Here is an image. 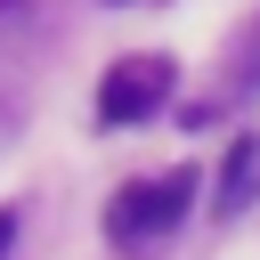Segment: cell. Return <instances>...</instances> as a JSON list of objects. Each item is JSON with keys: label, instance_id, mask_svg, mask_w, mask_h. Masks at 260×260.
<instances>
[{"label": "cell", "instance_id": "cell-1", "mask_svg": "<svg viewBox=\"0 0 260 260\" xmlns=\"http://www.w3.org/2000/svg\"><path fill=\"white\" fill-rule=\"evenodd\" d=\"M187 195H195V171H171V179H146V187H122V195H114V211H106V236H114V244H146V236L179 228Z\"/></svg>", "mask_w": 260, "mask_h": 260}, {"label": "cell", "instance_id": "cell-2", "mask_svg": "<svg viewBox=\"0 0 260 260\" xmlns=\"http://www.w3.org/2000/svg\"><path fill=\"white\" fill-rule=\"evenodd\" d=\"M162 98H171V65H162V57H122V65L98 81V122H106V130H130V122H146Z\"/></svg>", "mask_w": 260, "mask_h": 260}, {"label": "cell", "instance_id": "cell-4", "mask_svg": "<svg viewBox=\"0 0 260 260\" xmlns=\"http://www.w3.org/2000/svg\"><path fill=\"white\" fill-rule=\"evenodd\" d=\"M228 89H260V24L244 32V49H236V73H228Z\"/></svg>", "mask_w": 260, "mask_h": 260}, {"label": "cell", "instance_id": "cell-7", "mask_svg": "<svg viewBox=\"0 0 260 260\" xmlns=\"http://www.w3.org/2000/svg\"><path fill=\"white\" fill-rule=\"evenodd\" d=\"M114 8H130V0H114Z\"/></svg>", "mask_w": 260, "mask_h": 260}, {"label": "cell", "instance_id": "cell-6", "mask_svg": "<svg viewBox=\"0 0 260 260\" xmlns=\"http://www.w3.org/2000/svg\"><path fill=\"white\" fill-rule=\"evenodd\" d=\"M0 146H8V106H0Z\"/></svg>", "mask_w": 260, "mask_h": 260}, {"label": "cell", "instance_id": "cell-5", "mask_svg": "<svg viewBox=\"0 0 260 260\" xmlns=\"http://www.w3.org/2000/svg\"><path fill=\"white\" fill-rule=\"evenodd\" d=\"M8 244H16V211H0V260H8Z\"/></svg>", "mask_w": 260, "mask_h": 260}, {"label": "cell", "instance_id": "cell-3", "mask_svg": "<svg viewBox=\"0 0 260 260\" xmlns=\"http://www.w3.org/2000/svg\"><path fill=\"white\" fill-rule=\"evenodd\" d=\"M252 179H260V138H236L228 162H219V211H244L252 203Z\"/></svg>", "mask_w": 260, "mask_h": 260}]
</instances>
